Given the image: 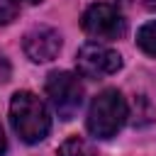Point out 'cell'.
I'll list each match as a JSON object with an SVG mask.
<instances>
[{
  "label": "cell",
  "mask_w": 156,
  "mask_h": 156,
  "mask_svg": "<svg viewBox=\"0 0 156 156\" xmlns=\"http://www.w3.org/2000/svg\"><path fill=\"white\" fill-rule=\"evenodd\" d=\"M10 122L17 136L27 144H37L46 139L51 129V117L46 105L41 102L39 95L29 90H17L10 100Z\"/></svg>",
  "instance_id": "1"
},
{
  "label": "cell",
  "mask_w": 156,
  "mask_h": 156,
  "mask_svg": "<svg viewBox=\"0 0 156 156\" xmlns=\"http://www.w3.org/2000/svg\"><path fill=\"white\" fill-rule=\"evenodd\" d=\"M127 115H129V110H127V102H124L122 93L115 90V88H107L100 95H95L93 102H90L88 132L98 139H110L122 129Z\"/></svg>",
  "instance_id": "2"
},
{
  "label": "cell",
  "mask_w": 156,
  "mask_h": 156,
  "mask_svg": "<svg viewBox=\"0 0 156 156\" xmlns=\"http://www.w3.org/2000/svg\"><path fill=\"white\" fill-rule=\"evenodd\" d=\"M46 95L61 119H71L83 105V85L68 71H54L46 78Z\"/></svg>",
  "instance_id": "3"
},
{
  "label": "cell",
  "mask_w": 156,
  "mask_h": 156,
  "mask_svg": "<svg viewBox=\"0 0 156 156\" xmlns=\"http://www.w3.org/2000/svg\"><path fill=\"white\" fill-rule=\"evenodd\" d=\"M76 68L85 78H105L122 68V56L110 46L90 41V44L80 46L78 56H76Z\"/></svg>",
  "instance_id": "4"
},
{
  "label": "cell",
  "mask_w": 156,
  "mask_h": 156,
  "mask_svg": "<svg viewBox=\"0 0 156 156\" xmlns=\"http://www.w3.org/2000/svg\"><path fill=\"white\" fill-rule=\"evenodd\" d=\"M83 29H85V34H90L95 39L110 41V39H117L124 34L127 22L117 7L107 5V2H95L83 15Z\"/></svg>",
  "instance_id": "5"
},
{
  "label": "cell",
  "mask_w": 156,
  "mask_h": 156,
  "mask_svg": "<svg viewBox=\"0 0 156 156\" xmlns=\"http://www.w3.org/2000/svg\"><path fill=\"white\" fill-rule=\"evenodd\" d=\"M22 46H24V54L34 63H46V61L56 58V54L61 49V37L51 27H34L24 34Z\"/></svg>",
  "instance_id": "6"
},
{
  "label": "cell",
  "mask_w": 156,
  "mask_h": 156,
  "mask_svg": "<svg viewBox=\"0 0 156 156\" xmlns=\"http://www.w3.org/2000/svg\"><path fill=\"white\" fill-rule=\"evenodd\" d=\"M56 156H95V151H93V146H90L85 139L71 136V139H66V141L58 146Z\"/></svg>",
  "instance_id": "7"
},
{
  "label": "cell",
  "mask_w": 156,
  "mask_h": 156,
  "mask_svg": "<svg viewBox=\"0 0 156 156\" xmlns=\"http://www.w3.org/2000/svg\"><path fill=\"white\" fill-rule=\"evenodd\" d=\"M136 44L141 51L156 56V22H149L136 32Z\"/></svg>",
  "instance_id": "8"
},
{
  "label": "cell",
  "mask_w": 156,
  "mask_h": 156,
  "mask_svg": "<svg viewBox=\"0 0 156 156\" xmlns=\"http://www.w3.org/2000/svg\"><path fill=\"white\" fill-rule=\"evenodd\" d=\"M17 15H20L17 0H0V24H10Z\"/></svg>",
  "instance_id": "9"
},
{
  "label": "cell",
  "mask_w": 156,
  "mask_h": 156,
  "mask_svg": "<svg viewBox=\"0 0 156 156\" xmlns=\"http://www.w3.org/2000/svg\"><path fill=\"white\" fill-rule=\"evenodd\" d=\"M10 78V63L5 61V56H0V83Z\"/></svg>",
  "instance_id": "10"
},
{
  "label": "cell",
  "mask_w": 156,
  "mask_h": 156,
  "mask_svg": "<svg viewBox=\"0 0 156 156\" xmlns=\"http://www.w3.org/2000/svg\"><path fill=\"white\" fill-rule=\"evenodd\" d=\"M5 151H7V139H5V132L0 127V156H5Z\"/></svg>",
  "instance_id": "11"
},
{
  "label": "cell",
  "mask_w": 156,
  "mask_h": 156,
  "mask_svg": "<svg viewBox=\"0 0 156 156\" xmlns=\"http://www.w3.org/2000/svg\"><path fill=\"white\" fill-rule=\"evenodd\" d=\"M146 7H151V10H156V0H141Z\"/></svg>",
  "instance_id": "12"
},
{
  "label": "cell",
  "mask_w": 156,
  "mask_h": 156,
  "mask_svg": "<svg viewBox=\"0 0 156 156\" xmlns=\"http://www.w3.org/2000/svg\"><path fill=\"white\" fill-rule=\"evenodd\" d=\"M24 2H32V5H34V2H41V0H24Z\"/></svg>",
  "instance_id": "13"
}]
</instances>
